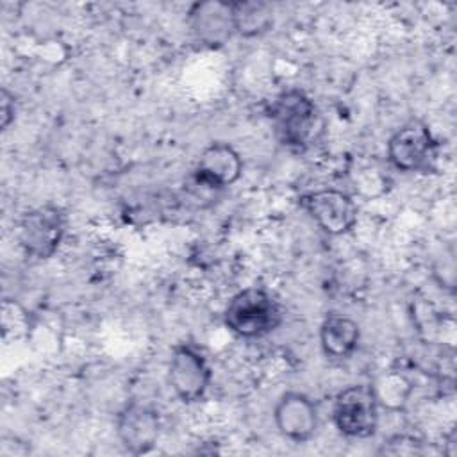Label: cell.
<instances>
[{
	"instance_id": "1",
	"label": "cell",
	"mask_w": 457,
	"mask_h": 457,
	"mask_svg": "<svg viewBox=\"0 0 457 457\" xmlns=\"http://www.w3.org/2000/svg\"><path fill=\"white\" fill-rule=\"evenodd\" d=\"M268 116L277 139L284 146L303 150L321 134L318 107L300 89H286L278 93L268 107Z\"/></svg>"
},
{
	"instance_id": "2",
	"label": "cell",
	"mask_w": 457,
	"mask_h": 457,
	"mask_svg": "<svg viewBox=\"0 0 457 457\" xmlns=\"http://www.w3.org/2000/svg\"><path fill=\"white\" fill-rule=\"evenodd\" d=\"M225 327L243 339H259L278 328L282 309L264 287H245L237 291L223 311Z\"/></svg>"
},
{
	"instance_id": "3",
	"label": "cell",
	"mask_w": 457,
	"mask_h": 457,
	"mask_svg": "<svg viewBox=\"0 0 457 457\" xmlns=\"http://www.w3.org/2000/svg\"><path fill=\"white\" fill-rule=\"evenodd\" d=\"M332 421L339 434L364 439L377 432L378 398L370 384H352L341 389L332 405Z\"/></svg>"
},
{
	"instance_id": "4",
	"label": "cell",
	"mask_w": 457,
	"mask_h": 457,
	"mask_svg": "<svg viewBox=\"0 0 457 457\" xmlns=\"http://www.w3.org/2000/svg\"><path fill=\"white\" fill-rule=\"evenodd\" d=\"M66 225V212L54 204L27 211L21 216L18 228V239L23 252L36 261L50 259L62 243Z\"/></svg>"
},
{
	"instance_id": "5",
	"label": "cell",
	"mask_w": 457,
	"mask_h": 457,
	"mask_svg": "<svg viewBox=\"0 0 457 457\" xmlns=\"http://www.w3.org/2000/svg\"><path fill=\"white\" fill-rule=\"evenodd\" d=\"M436 155L437 143L432 130L418 118L400 125L387 141V159L400 171L427 173L434 168Z\"/></svg>"
},
{
	"instance_id": "6",
	"label": "cell",
	"mask_w": 457,
	"mask_h": 457,
	"mask_svg": "<svg viewBox=\"0 0 457 457\" xmlns=\"http://www.w3.org/2000/svg\"><path fill=\"white\" fill-rule=\"evenodd\" d=\"M212 378L211 366L204 353L191 343L173 346L168 362V384L173 395L184 403L202 400Z\"/></svg>"
},
{
	"instance_id": "7",
	"label": "cell",
	"mask_w": 457,
	"mask_h": 457,
	"mask_svg": "<svg viewBox=\"0 0 457 457\" xmlns=\"http://www.w3.org/2000/svg\"><path fill=\"white\" fill-rule=\"evenodd\" d=\"M302 207L309 212L314 223L330 236H343L350 232L359 216L357 204L352 196L334 187L307 193L302 198Z\"/></svg>"
},
{
	"instance_id": "8",
	"label": "cell",
	"mask_w": 457,
	"mask_h": 457,
	"mask_svg": "<svg viewBox=\"0 0 457 457\" xmlns=\"http://www.w3.org/2000/svg\"><path fill=\"white\" fill-rule=\"evenodd\" d=\"M193 39L207 48L223 46L236 34L234 4L221 0L196 2L187 11Z\"/></svg>"
},
{
	"instance_id": "9",
	"label": "cell",
	"mask_w": 457,
	"mask_h": 457,
	"mask_svg": "<svg viewBox=\"0 0 457 457\" xmlns=\"http://www.w3.org/2000/svg\"><path fill=\"white\" fill-rule=\"evenodd\" d=\"M161 432L159 412L139 402L127 403L116 416V434L129 453L141 455L154 450Z\"/></svg>"
},
{
	"instance_id": "10",
	"label": "cell",
	"mask_w": 457,
	"mask_h": 457,
	"mask_svg": "<svg viewBox=\"0 0 457 457\" xmlns=\"http://www.w3.org/2000/svg\"><path fill=\"white\" fill-rule=\"evenodd\" d=\"M273 420L280 436L298 445L311 441L320 425L316 403L300 391H287L277 400Z\"/></svg>"
},
{
	"instance_id": "11",
	"label": "cell",
	"mask_w": 457,
	"mask_h": 457,
	"mask_svg": "<svg viewBox=\"0 0 457 457\" xmlns=\"http://www.w3.org/2000/svg\"><path fill=\"white\" fill-rule=\"evenodd\" d=\"M243 173V159L239 152L223 141L207 145L196 161L193 175L216 189H225L239 180Z\"/></svg>"
},
{
	"instance_id": "12",
	"label": "cell",
	"mask_w": 457,
	"mask_h": 457,
	"mask_svg": "<svg viewBox=\"0 0 457 457\" xmlns=\"http://www.w3.org/2000/svg\"><path fill=\"white\" fill-rule=\"evenodd\" d=\"M361 339V328L355 320L345 314L330 312L320 325V346L327 359H348Z\"/></svg>"
},
{
	"instance_id": "13",
	"label": "cell",
	"mask_w": 457,
	"mask_h": 457,
	"mask_svg": "<svg viewBox=\"0 0 457 457\" xmlns=\"http://www.w3.org/2000/svg\"><path fill=\"white\" fill-rule=\"evenodd\" d=\"M236 34L243 37H255L270 30L273 25V9L266 2H232Z\"/></svg>"
},
{
	"instance_id": "14",
	"label": "cell",
	"mask_w": 457,
	"mask_h": 457,
	"mask_svg": "<svg viewBox=\"0 0 457 457\" xmlns=\"http://www.w3.org/2000/svg\"><path fill=\"white\" fill-rule=\"evenodd\" d=\"M16 116V102H14V95L7 89L2 87V95H0V125L2 130H5Z\"/></svg>"
}]
</instances>
